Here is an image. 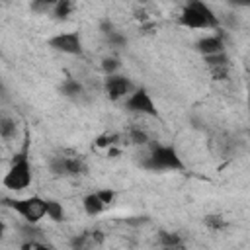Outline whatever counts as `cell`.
I'll list each match as a JSON object with an SVG mask.
<instances>
[{
    "label": "cell",
    "mask_w": 250,
    "mask_h": 250,
    "mask_svg": "<svg viewBox=\"0 0 250 250\" xmlns=\"http://www.w3.org/2000/svg\"><path fill=\"white\" fill-rule=\"evenodd\" d=\"M33 182V166H31V141H29V133L25 131L23 143L20 146V150L14 154L8 172L4 174V188L10 191H23L31 186Z\"/></svg>",
    "instance_id": "obj_1"
},
{
    "label": "cell",
    "mask_w": 250,
    "mask_h": 250,
    "mask_svg": "<svg viewBox=\"0 0 250 250\" xmlns=\"http://www.w3.org/2000/svg\"><path fill=\"white\" fill-rule=\"evenodd\" d=\"M178 23L188 29H219V18L203 0H188L178 16Z\"/></svg>",
    "instance_id": "obj_2"
},
{
    "label": "cell",
    "mask_w": 250,
    "mask_h": 250,
    "mask_svg": "<svg viewBox=\"0 0 250 250\" xmlns=\"http://www.w3.org/2000/svg\"><path fill=\"white\" fill-rule=\"evenodd\" d=\"M141 166L148 172H178L184 170V160L176 146L172 145H152L148 154L143 158Z\"/></svg>",
    "instance_id": "obj_3"
},
{
    "label": "cell",
    "mask_w": 250,
    "mask_h": 250,
    "mask_svg": "<svg viewBox=\"0 0 250 250\" xmlns=\"http://www.w3.org/2000/svg\"><path fill=\"white\" fill-rule=\"evenodd\" d=\"M10 209H14L25 223H39L43 217H47V197L41 195H29V197H18V199H4Z\"/></svg>",
    "instance_id": "obj_4"
},
{
    "label": "cell",
    "mask_w": 250,
    "mask_h": 250,
    "mask_svg": "<svg viewBox=\"0 0 250 250\" xmlns=\"http://www.w3.org/2000/svg\"><path fill=\"white\" fill-rule=\"evenodd\" d=\"M49 170L61 178H76L86 174V162L80 154H55L49 160Z\"/></svg>",
    "instance_id": "obj_5"
},
{
    "label": "cell",
    "mask_w": 250,
    "mask_h": 250,
    "mask_svg": "<svg viewBox=\"0 0 250 250\" xmlns=\"http://www.w3.org/2000/svg\"><path fill=\"white\" fill-rule=\"evenodd\" d=\"M125 109L131 111V113H137V115H146V117H158V109H156V104L150 96V92L143 86H137L129 98L123 102Z\"/></svg>",
    "instance_id": "obj_6"
},
{
    "label": "cell",
    "mask_w": 250,
    "mask_h": 250,
    "mask_svg": "<svg viewBox=\"0 0 250 250\" xmlns=\"http://www.w3.org/2000/svg\"><path fill=\"white\" fill-rule=\"evenodd\" d=\"M47 45L62 55H70V57H82L84 53V45H82V37L78 31H61L55 33L53 37L47 39Z\"/></svg>",
    "instance_id": "obj_7"
},
{
    "label": "cell",
    "mask_w": 250,
    "mask_h": 250,
    "mask_svg": "<svg viewBox=\"0 0 250 250\" xmlns=\"http://www.w3.org/2000/svg\"><path fill=\"white\" fill-rule=\"evenodd\" d=\"M102 88H104V94L107 96V100H111V102H121V100H123V102H125V100L129 98V94H131L137 86L131 82L129 76L115 72V74H105Z\"/></svg>",
    "instance_id": "obj_8"
},
{
    "label": "cell",
    "mask_w": 250,
    "mask_h": 250,
    "mask_svg": "<svg viewBox=\"0 0 250 250\" xmlns=\"http://www.w3.org/2000/svg\"><path fill=\"white\" fill-rule=\"evenodd\" d=\"M195 49H197V53L203 55V57H211V55L225 53V37H223V33L203 35L201 39L195 41Z\"/></svg>",
    "instance_id": "obj_9"
},
{
    "label": "cell",
    "mask_w": 250,
    "mask_h": 250,
    "mask_svg": "<svg viewBox=\"0 0 250 250\" xmlns=\"http://www.w3.org/2000/svg\"><path fill=\"white\" fill-rule=\"evenodd\" d=\"M82 207H84V213H86L88 217H98V215H102V213L109 207V203L102 197L100 189H96V191H90L88 195H84Z\"/></svg>",
    "instance_id": "obj_10"
},
{
    "label": "cell",
    "mask_w": 250,
    "mask_h": 250,
    "mask_svg": "<svg viewBox=\"0 0 250 250\" xmlns=\"http://www.w3.org/2000/svg\"><path fill=\"white\" fill-rule=\"evenodd\" d=\"M104 242V232L98 230V229H90V230H84L80 234H76L70 242L72 248H94V246H100Z\"/></svg>",
    "instance_id": "obj_11"
},
{
    "label": "cell",
    "mask_w": 250,
    "mask_h": 250,
    "mask_svg": "<svg viewBox=\"0 0 250 250\" xmlns=\"http://www.w3.org/2000/svg\"><path fill=\"white\" fill-rule=\"evenodd\" d=\"M61 94H62L64 98L72 100V102H82V100L88 96L84 84H82L80 80L72 78V76L66 78V80H62V84H61Z\"/></svg>",
    "instance_id": "obj_12"
},
{
    "label": "cell",
    "mask_w": 250,
    "mask_h": 250,
    "mask_svg": "<svg viewBox=\"0 0 250 250\" xmlns=\"http://www.w3.org/2000/svg\"><path fill=\"white\" fill-rule=\"evenodd\" d=\"M213 78H225L227 76V70H229V57L227 53H219V55H211V57H203Z\"/></svg>",
    "instance_id": "obj_13"
},
{
    "label": "cell",
    "mask_w": 250,
    "mask_h": 250,
    "mask_svg": "<svg viewBox=\"0 0 250 250\" xmlns=\"http://www.w3.org/2000/svg\"><path fill=\"white\" fill-rule=\"evenodd\" d=\"M100 31H102V35H104L105 43H109L111 47H123V45L127 43L125 35H123V33H119V31L115 29V25H113L109 20H104V21L100 23Z\"/></svg>",
    "instance_id": "obj_14"
},
{
    "label": "cell",
    "mask_w": 250,
    "mask_h": 250,
    "mask_svg": "<svg viewBox=\"0 0 250 250\" xmlns=\"http://www.w3.org/2000/svg\"><path fill=\"white\" fill-rule=\"evenodd\" d=\"M74 10H76L74 0H57L55 8H53V12H51V18H53L55 21H66V20L74 14Z\"/></svg>",
    "instance_id": "obj_15"
},
{
    "label": "cell",
    "mask_w": 250,
    "mask_h": 250,
    "mask_svg": "<svg viewBox=\"0 0 250 250\" xmlns=\"http://www.w3.org/2000/svg\"><path fill=\"white\" fill-rule=\"evenodd\" d=\"M158 244L164 248H182L184 246V238L178 232L172 230H160L158 232Z\"/></svg>",
    "instance_id": "obj_16"
},
{
    "label": "cell",
    "mask_w": 250,
    "mask_h": 250,
    "mask_svg": "<svg viewBox=\"0 0 250 250\" xmlns=\"http://www.w3.org/2000/svg\"><path fill=\"white\" fill-rule=\"evenodd\" d=\"M47 217L55 223H61L64 221V207L61 201L53 199V197H47Z\"/></svg>",
    "instance_id": "obj_17"
},
{
    "label": "cell",
    "mask_w": 250,
    "mask_h": 250,
    "mask_svg": "<svg viewBox=\"0 0 250 250\" xmlns=\"http://www.w3.org/2000/svg\"><path fill=\"white\" fill-rule=\"evenodd\" d=\"M57 0H31L29 2V10L37 16H51L53 8H55Z\"/></svg>",
    "instance_id": "obj_18"
},
{
    "label": "cell",
    "mask_w": 250,
    "mask_h": 250,
    "mask_svg": "<svg viewBox=\"0 0 250 250\" xmlns=\"http://www.w3.org/2000/svg\"><path fill=\"white\" fill-rule=\"evenodd\" d=\"M203 225L211 230H223L227 227V219L219 213H209V215L203 217Z\"/></svg>",
    "instance_id": "obj_19"
},
{
    "label": "cell",
    "mask_w": 250,
    "mask_h": 250,
    "mask_svg": "<svg viewBox=\"0 0 250 250\" xmlns=\"http://www.w3.org/2000/svg\"><path fill=\"white\" fill-rule=\"evenodd\" d=\"M119 141H121V135H117V133H104V135H100L96 139V146H100V148H113Z\"/></svg>",
    "instance_id": "obj_20"
},
{
    "label": "cell",
    "mask_w": 250,
    "mask_h": 250,
    "mask_svg": "<svg viewBox=\"0 0 250 250\" xmlns=\"http://www.w3.org/2000/svg\"><path fill=\"white\" fill-rule=\"evenodd\" d=\"M0 135H2V139H12L14 135H16V121H12L10 117H2L0 119Z\"/></svg>",
    "instance_id": "obj_21"
},
{
    "label": "cell",
    "mask_w": 250,
    "mask_h": 250,
    "mask_svg": "<svg viewBox=\"0 0 250 250\" xmlns=\"http://www.w3.org/2000/svg\"><path fill=\"white\" fill-rule=\"evenodd\" d=\"M119 66H121V62H119L117 57H105V59L102 61V70H104V74H115V72H119Z\"/></svg>",
    "instance_id": "obj_22"
},
{
    "label": "cell",
    "mask_w": 250,
    "mask_h": 250,
    "mask_svg": "<svg viewBox=\"0 0 250 250\" xmlns=\"http://www.w3.org/2000/svg\"><path fill=\"white\" fill-rule=\"evenodd\" d=\"M129 141L131 143H135V145H146L148 143V137H146V133L145 131H141V129H137V127H133V129H129Z\"/></svg>",
    "instance_id": "obj_23"
},
{
    "label": "cell",
    "mask_w": 250,
    "mask_h": 250,
    "mask_svg": "<svg viewBox=\"0 0 250 250\" xmlns=\"http://www.w3.org/2000/svg\"><path fill=\"white\" fill-rule=\"evenodd\" d=\"M49 246H51L49 242L39 240V238H27V240H23V242L20 244L21 250H35V248H49Z\"/></svg>",
    "instance_id": "obj_24"
},
{
    "label": "cell",
    "mask_w": 250,
    "mask_h": 250,
    "mask_svg": "<svg viewBox=\"0 0 250 250\" xmlns=\"http://www.w3.org/2000/svg\"><path fill=\"white\" fill-rule=\"evenodd\" d=\"M234 8H250V0H227Z\"/></svg>",
    "instance_id": "obj_25"
},
{
    "label": "cell",
    "mask_w": 250,
    "mask_h": 250,
    "mask_svg": "<svg viewBox=\"0 0 250 250\" xmlns=\"http://www.w3.org/2000/svg\"><path fill=\"white\" fill-rule=\"evenodd\" d=\"M186 2H188V0H186Z\"/></svg>",
    "instance_id": "obj_26"
}]
</instances>
